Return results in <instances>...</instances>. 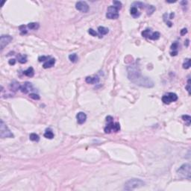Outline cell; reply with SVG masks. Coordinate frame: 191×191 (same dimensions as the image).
<instances>
[{"label": "cell", "mask_w": 191, "mask_h": 191, "mask_svg": "<svg viewBox=\"0 0 191 191\" xmlns=\"http://www.w3.org/2000/svg\"><path fill=\"white\" fill-rule=\"evenodd\" d=\"M20 87H21V84L18 82H16V81H12L10 85V88L12 91H16L18 90H20Z\"/></svg>", "instance_id": "cell-16"}, {"label": "cell", "mask_w": 191, "mask_h": 191, "mask_svg": "<svg viewBox=\"0 0 191 191\" xmlns=\"http://www.w3.org/2000/svg\"><path fill=\"white\" fill-rule=\"evenodd\" d=\"M146 8H147L146 11H147V14L148 15H152L155 11V7L153 5H147Z\"/></svg>", "instance_id": "cell-24"}, {"label": "cell", "mask_w": 191, "mask_h": 191, "mask_svg": "<svg viewBox=\"0 0 191 191\" xmlns=\"http://www.w3.org/2000/svg\"><path fill=\"white\" fill-rule=\"evenodd\" d=\"M120 130V125L119 123H115V125H114V132H118Z\"/></svg>", "instance_id": "cell-36"}, {"label": "cell", "mask_w": 191, "mask_h": 191, "mask_svg": "<svg viewBox=\"0 0 191 191\" xmlns=\"http://www.w3.org/2000/svg\"><path fill=\"white\" fill-rule=\"evenodd\" d=\"M161 99L164 104L169 105V104H170L171 102H176L178 100V96L174 93H168L167 94L163 96Z\"/></svg>", "instance_id": "cell-7"}, {"label": "cell", "mask_w": 191, "mask_h": 191, "mask_svg": "<svg viewBox=\"0 0 191 191\" xmlns=\"http://www.w3.org/2000/svg\"><path fill=\"white\" fill-rule=\"evenodd\" d=\"M75 8L78 11H79L81 12L87 13L89 11V5L86 2L79 1L75 4Z\"/></svg>", "instance_id": "cell-9"}, {"label": "cell", "mask_w": 191, "mask_h": 191, "mask_svg": "<svg viewBox=\"0 0 191 191\" xmlns=\"http://www.w3.org/2000/svg\"><path fill=\"white\" fill-rule=\"evenodd\" d=\"M130 13H131L132 16L134 17V18H137V17H139L140 15V13L138 11L137 8L136 7H134V6H132L131 9H130Z\"/></svg>", "instance_id": "cell-15"}, {"label": "cell", "mask_w": 191, "mask_h": 191, "mask_svg": "<svg viewBox=\"0 0 191 191\" xmlns=\"http://www.w3.org/2000/svg\"><path fill=\"white\" fill-rule=\"evenodd\" d=\"M127 73H128V79L133 83L142 75L140 67H139V66L136 63L128 66Z\"/></svg>", "instance_id": "cell-1"}, {"label": "cell", "mask_w": 191, "mask_h": 191, "mask_svg": "<svg viewBox=\"0 0 191 191\" xmlns=\"http://www.w3.org/2000/svg\"><path fill=\"white\" fill-rule=\"evenodd\" d=\"M17 57H18V61L20 64H25L27 62V56L25 55H19Z\"/></svg>", "instance_id": "cell-21"}, {"label": "cell", "mask_w": 191, "mask_h": 191, "mask_svg": "<svg viewBox=\"0 0 191 191\" xmlns=\"http://www.w3.org/2000/svg\"><path fill=\"white\" fill-rule=\"evenodd\" d=\"M40 27V25L37 22H30L28 24V28L31 30H37Z\"/></svg>", "instance_id": "cell-20"}, {"label": "cell", "mask_w": 191, "mask_h": 191, "mask_svg": "<svg viewBox=\"0 0 191 191\" xmlns=\"http://www.w3.org/2000/svg\"><path fill=\"white\" fill-rule=\"evenodd\" d=\"M88 33L90 34V35H92V36H93V37H96V36H98V34H97L96 32V31L93 30V29H90L88 30Z\"/></svg>", "instance_id": "cell-35"}, {"label": "cell", "mask_w": 191, "mask_h": 191, "mask_svg": "<svg viewBox=\"0 0 191 191\" xmlns=\"http://www.w3.org/2000/svg\"><path fill=\"white\" fill-rule=\"evenodd\" d=\"M50 58V57L49 56H41V57H39V58H38V60L40 62H41V61H46L47 60H49Z\"/></svg>", "instance_id": "cell-33"}, {"label": "cell", "mask_w": 191, "mask_h": 191, "mask_svg": "<svg viewBox=\"0 0 191 191\" xmlns=\"http://www.w3.org/2000/svg\"><path fill=\"white\" fill-rule=\"evenodd\" d=\"M134 84L140 86V87H143V88H151L152 87H154V81L150 79L149 77L147 76H143L141 75L137 80H136Z\"/></svg>", "instance_id": "cell-4"}, {"label": "cell", "mask_w": 191, "mask_h": 191, "mask_svg": "<svg viewBox=\"0 0 191 191\" xmlns=\"http://www.w3.org/2000/svg\"><path fill=\"white\" fill-rule=\"evenodd\" d=\"M177 173L179 176L183 178L190 180L191 178V166L190 163H184L179 167L177 170Z\"/></svg>", "instance_id": "cell-3"}, {"label": "cell", "mask_w": 191, "mask_h": 191, "mask_svg": "<svg viewBox=\"0 0 191 191\" xmlns=\"http://www.w3.org/2000/svg\"><path fill=\"white\" fill-rule=\"evenodd\" d=\"M185 88H186V90L188 91V93L190 94V79H189L188 81H187V86L185 87Z\"/></svg>", "instance_id": "cell-37"}, {"label": "cell", "mask_w": 191, "mask_h": 191, "mask_svg": "<svg viewBox=\"0 0 191 191\" xmlns=\"http://www.w3.org/2000/svg\"><path fill=\"white\" fill-rule=\"evenodd\" d=\"M29 97L34 99V100H39L40 99V96L35 93H31L29 94Z\"/></svg>", "instance_id": "cell-30"}, {"label": "cell", "mask_w": 191, "mask_h": 191, "mask_svg": "<svg viewBox=\"0 0 191 191\" xmlns=\"http://www.w3.org/2000/svg\"><path fill=\"white\" fill-rule=\"evenodd\" d=\"M13 38L11 36L8 35H2L1 37H0V48L2 50L6 46H7L9 43L12 41Z\"/></svg>", "instance_id": "cell-8"}, {"label": "cell", "mask_w": 191, "mask_h": 191, "mask_svg": "<svg viewBox=\"0 0 191 191\" xmlns=\"http://www.w3.org/2000/svg\"><path fill=\"white\" fill-rule=\"evenodd\" d=\"M113 5L115 7H117L118 10H120L122 8V3L119 1H114L113 2Z\"/></svg>", "instance_id": "cell-29"}, {"label": "cell", "mask_w": 191, "mask_h": 191, "mask_svg": "<svg viewBox=\"0 0 191 191\" xmlns=\"http://www.w3.org/2000/svg\"><path fill=\"white\" fill-rule=\"evenodd\" d=\"M44 137L47 139H52L54 137V134L51 130H46L44 133Z\"/></svg>", "instance_id": "cell-25"}, {"label": "cell", "mask_w": 191, "mask_h": 191, "mask_svg": "<svg viewBox=\"0 0 191 191\" xmlns=\"http://www.w3.org/2000/svg\"><path fill=\"white\" fill-rule=\"evenodd\" d=\"M69 60H70L71 62L76 63L78 61V60H79V58H78L77 54L73 53V54H71V55H69Z\"/></svg>", "instance_id": "cell-22"}, {"label": "cell", "mask_w": 191, "mask_h": 191, "mask_svg": "<svg viewBox=\"0 0 191 191\" xmlns=\"http://www.w3.org/2000/svg\"><path fill=\"white\" fill-rule=\"evenodd\" d=\"M23 74L28 77H33L34 75V70L32 67H29L26 70H25L23 72Z\"/></svg>", "instance_id": "cell-18"}, {"label": "cell", "mask_w": 191, "mask_h": 191, "mask_svg": "<svg viewBox=\"0 0 191 191\" xmlns=\"http://www.w3.org/2000/svg\"><path fill=\"white\" fill-rule=\"evenodd\" d=\"M98 31L100 35H105L109 32V29L104 26H99L98 27Z\"/></svg>", "instance_id": "cell-19"}, {"label": "cell", "mask_w": 191, "mask_h": 191, "mask_svg": "<svg viewBox=\"0 0 191 191\" xmlns=\"http://www.w3.org/2000/svg\"><path fill=\"white\" fill-rule=\"evenodd\" d=\"M108 124L106 125V126L105 127V132L106 134H110L111 132H114V125H115V123L113 122H110V123H107Z\"/></svg>", "instance_id": "cell-13"}, {"label": "cell", "mask_w": 191, "mask_h": 191, "mask_svg": "<svg viewBox=\"0 0 191 191\" xmlns=\"http://www.w3.org/2000/svg\"><path fill=\"white\" fill-rule=\"evenodd\" d=\"M187 33V29H181V32H180V34H181V35H185V34Z\"/></svg>", "instance_id": "cell-38"}, {"label": "cell", "mask_w": 191, "mask_h": 191, "mask_svg": "<svg viewBox=\"0 0 191 191\" xmlns=\"http://www.w3.org/2000/svg\"><path fill=\"white\" fill-rule=\"evenodd\" d=\"M145 182L139 178H131L125 183L124 190H133L137 188L142 187L145 185Z\"/></svg>", "instance_id": "cell-2"}, {"label": "cell", "mask_w": 191, "mask_h": 191, "mask_svg": "<svg viewBox=\"0 0 191 191\" xmlns=\"http://www.w3.org/2000/svg\"><path fill=\"white\" fill-rule=\"evenodd\" d=\"M29 138H30V140H31V141L38 142V141L40 140V137H39V136H38L37 134H35V133H32V134H31L30 136H29Z\"/></svg>", "instance_id": "cell-23"}, {"label": "cell", "mask_w": 191, "mask_h": 191, "mask_svg": "<svg viewBox=\"0 0 191 191\" xmlns=\"http://www.w3.org/2000/svg\"><path fill=\"white\" fill-rule=\"evenodd\" d=\"M55 64V58H49V60H47L43 64V67L44 69H48V68H51Z\"/></svg>", "instance_id": "cell-12"}, {"label": "cell", "mask_w": 191, "mask_h": 191, "mask_svg": "<svg viewBox=\"0 0 191 191\" xmlns=\"http://www.w3.org/2000/svg\"><path fill=\"white\" fill-rule=\"evenodd\" d=\"M8 63H9L10 65H12L13 66V65H14L16 64V60L15 59H11V60H9Z\"/></svg>", "instance_id": "cell-39"}, {"label": "cell", "mask_w": 191, "mask_h": 191, "mask_svg": "<svg viewBox=\"0 0 191 191\" xmlns=\"http://www.w3.org/2000/svg\"><path fill=\"white\" fill-rule=\"evenodd\" d=\"M182 119H183V120H184L185 122H187V125H190V121H191V117L189 115H183L182 116Z\"/></svg>", "instance_id": "cell-31"}, {"label": "cell", "mask_w": 191, "mask_h": 191, "mask_svg": "<svg viewBox=\"0 0 191 191\" xmlns=\"http://www.w3.org/2000/svg\"><path fill=\"white\" fill-rule=\"evenodd\" d=\"M20 34H25L27 33V31L25 30V25H21V26H20Z\"/></svg>", "instance_id": "cell-34"}, {"label": "cell", "mask_w": 191, "mask_h": 191, "mask_svg": "<svg viewBox=\"0 0 191 191\" xmlns=\"http://www.w3.org/2000/svg\"><path fill=\"white\" fill-rule=\"evenodd\" d=\"M145 5L143 3V2H134L133 4H132V6H134V7H136L137 8V7H139V8H143L145 6H144Z\"/></svg>", "instance_id": "cell-27"}, {"label": "cell", "mask_w": 191, "mask_h": 191, "mask_svg": "<svg viewBox=\"0 0 191 191\" xmlns=\"http://www.w3.org/2000/svg\"><path fill=\"white\" fill-rule=\"evenodd\" d=\"M160 36H161V34L158 31L152 32V33L151 32L147 38H149L150 40H158L160 38Z\"/></svg>", "instance_id": "cell-17"}, {"label": "cell", "mask_w": 191, "mask_h": 191, "mask_svg": "<svg viewBox=\"0 0 191 191\" xmlns=\"http://www.w3.org/2000/svg\"><path fill=\"white\" fill-rule=\"evenodd\" d=\"M178 47V43L177 42H175V43H173L172 46H171V49L173 50V51H177V49Z\"/></svg>", "instance_id": "cell-32"}, {"label": "cell", "mask_w": 191, "mask_h": 191, "mask_svg": "<svg viewBox=\"0 0 191 191\" xmlns=\"http://www.w3.org/2000/svg\"><path fill=\"white\" fill-rule=\"evenodd\" d=\"M190 67V58H186L183 64V68L185 69H187Z\"/></svg>", "instance_id": "cell-26"}, {"label": "cell", "mask_w": 191, "mask_h": 191, "mask_svg": "<svg viewBox=\"0 0 191 191\" xmlns=\"http://www.w3.org/2000/svg\"><path fill=\"white\" fill-rule=\"evenodd\" d=\"M99 81V78L98 77H92V76H88L85 79V81L88 84H96L98 83Z\"/></svg>", "instance_id": "cell-14"}, {"label": "cell", "mask_w": 191, "mask_h": 191, "mask_svg": "<svg viewBox=\"0 0 191 191\" xmlns=\"http://www.w3.org/2000/svg\"><path fill=\"white\" fill-rule=\"evenodd\" d=\"M77 122L79 124H84L86 122L87 119V115L84 112H79L76 115Z\"/></svg>", "instance_id": "cell-11"}, {"label": "cell", "mask_w": 191, "mask_h": 191, "mask_svg": "<svg viewBox=\"0 0 191 191\" xmlns=\"http://www.w3.org/2000/svg\"><path fill=\"white\" fill-rule=\"evenodd\" d=\"M173 17H174V14L173 13H171L170 14V15H169V19H173Z\"/></svg>", "instance_id": "cell-41"}, {"label": "cell", "mask_w": 191, "mask_h": 191, "mask_svg": "<svg viewBox=\"0 0 191 191\" xmlns=\"http://www.w3.org/2000/svg\"><path fill=\"white\" fill-rule=\"evenodd\" d=\"M0 137L2 138H13L14 137L3 120H1L0 124Z\"/></svg>", "instance_id": "cell-5"}, {"label": "cell", "mask_w": 191, "mask_h": 191, "mask_svg": "<svg viewBox=\"0 0 191 191\" xmlns=\"http://www.w3.org/2000/svg\"><path fill=\"white\" fill-rule=\"evenodd\" d=\"M177 54H178V51H173L170 53L171 56H176V55H177Z\"/></svg>", "instance_id": "cell-40"}, {"label": "cell", "mask_w": 191, "mask_h": 191, "mask_svg": "<svg viewBox=\"0 0 191 191\" xmlns=\"http://www.w3.org/2000/svg\"><path fill=\"white\" fill-rule=\"evenodd\" d=\"M152 32L150 29H146V30H144L143 31H142V36L144 37H148V36L149 35V34Z\"/></svg>", "instance_id": "cell-28"}, {"label": "cell", "mask_w": 191, "mask_h": 191, "mask_svg": "<svg viewBox=\"0 0 191 191\" xmlns=\"http://www.w3.org/2000/svg\"><path fill=\"white\" fill-rule=\"evenodd\" d=\"M119 10L114 5L110 6L108 8V12L106 14V17L110 20H116L119 17Z\"/></svg>", "instance_id": "cell-6"}, {"label": "cell", "mask_w": 191, "mask_h": 191, "mask_svg": "<svg viewBox=\"0 0 191 191\" xmlns=\"http://www.w3.org/2000/svg\"><path fill=\"white\" fill-rule=\"evenodd\" d=\"M20 90L23 93H28L29 92L34 91V90H35V89L34 88V87H33L31 83H30V82H25L23 84L21 85Z\"/></svg>", "instance_id": "cell-10"}]
</instances>
